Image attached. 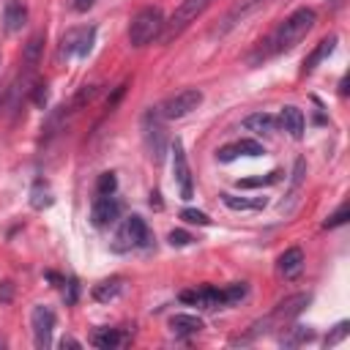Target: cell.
<instances>
[{"mask_svg":"<svg viewBox=\"0 0 350 350\" xmlns=\"http://www.w3.org/2000/svg\"><path fill=\"white\" fill-rule=\"evenodd\" d=\"M314 22H317V14H314V8H295L276 30H273V36L265 41L268 44V49L262 52V57L265 55H276V52H287V49H293L312 27H314Z\"/></svg>","mask_w":350,"mask_h":350,"instance_id":"cell-1","label":"cell"},{"mask_svg":"<svg viewBox=\"0 0 350 350\" xmlns=\"http://www.w3.org/2000/svg\"><path fill=\"white\" fill-rule=\"evenodd\" d=\"M161 27H164L161 8L148 5V8H142V11L134 14V19L129 25V44L131 46H145V44H150L153 38L161 36Z\"/></svg>","mask_w":350,"mask_h":350,"instance_id":"cell-2","label":"cell"},{"mask_svg":"<svg viewBox=\"0 0 350 350\" xmlns=\"http://www.w3.org/2000/svg\"><path fill=\"white\" fill-rule=\"evenodd\" d=\"M211 3H213V0H180V5L172 11V16L164 19V27H161L159 41L167 44V41L178 38L191 22H197V16H202V11H205Z\"/></svg>","mask_w":350,"mask_h":350,"instance_id":"cell-3","label":"cell"},{"mask_svg":"<svg viewBox=\"0 0 350 350\" xmlns=\"http://www.w3.org/2000/svg\"><path fill=\"white\" fill-rule=\"evenodd\" d=\"M142 137H145V148H148L150 159L159 164V161L164 159L167 142H170L167 129H164V118H161L159 109H148V112L142 115Z\"/></svg>","mask_w":350,"mask_h":350,"instance_id":"cell-4","label":"cell"},{"mask_svg":"<svg viewBox=\"0 0 350 350\" xmlns=\"http://www.w3.org/2000/svg\"><path fill=\"white\" fill-rule=\"evenodd\" d=\"M200 104H202V90L200 88H183L175 96H170L159 107V112L164 120H178V118H186L189 112H194Z\"/></svg>","mask_w":350,"mask_h":350,"instance_id":"cell-5","label":"cell"},{"mask_svg":"<svg viewBox=\"0 0 350 350\" xmlns=\"http://www.w3.org/2000/svg\"><path fill=\"white\" fill-rule=\"evenodd\" d=\"M148 243H150V230H148L145 219L142 216H129L123 221V227L118 230L112 249L126 252V249H137V246H148Z\"/></svg>","mask_w":350,"mask_h":350,"instance_id":"cell-6","label":"cell"},{"mask_svg":"<svg viewBox=\"0 0 350 350\" xmlns=\"http://www.w3.org/2000/svg\"><path fill=\"white\" fill-rule=\"evenodd\" d=\"M172 175H175V183L180 189V197L183 200H191L194 194V186H191V170H189V161H186V150H183V142L175 137L172 142Z\"/></svg>","mask_w":350,"mask_h":350,"instance_id":"cell-7","label":"cell"},{"mask_svg":"<svg viewBox=\"0 0 350 350\" xmlns=\"http://www.w3.org/2000/svg\"><path fill=\"white\" fill-rule=\"evenodd\" d=\"M96 27H71L60 41V55H79L85 57L93 49Z\"/></svg>","mask_w":350,"mask_h":350,"instance_id":"cell-8","label":"cell"},{"mask_svg":"<svg viewBox=\"0 0 350 350\" xmlns=\"http://www.w3.org/2000/svg\"><path fill=\"white\" fill-rule=\"evenodd\" d=\"M30 325H33V336L38 347H49L52 331H55V312L44 304H36L30 312Z\"/></svg>","mask_w":350,"mask_h":350,"instance_id":"cell-9","label":"cell"},{"mask_svg":"<svg viewBox=\"0 0 350 350\" xmlns=\"http://www.w3.org/2000/svg\"><path fill=\"white\" fill-rule=\"evenodd\" d=\"M180 301L183 304H191V306H200V309H216V306H224V290L221 287L202 284L197 290H183L180 293Z\"/></svg>","mask_w":350,"mask_h":350,"instance_id":"cell-10","label":"cell"},{"mask_svg":"<svg viewBox=\"0 0 350 350\" xmlns=\"http://www.w3.org/2000/svg\"><path fill=\"white\" fill-rule=\"evenodd\" d=\"M312 301V295L309 293H298V295H290V298H284V301H279L276 304V309L273 312H268V317H271V323H273V328L276 325H284L287 320H293V317H298L304 309H306V304Z\"/></svg>","mask_w":350,"mask_h":350,"instance_id":"cell-11","label":"cell"},{"mask_svg":"<svg viewBox=\"0 0 350 350\" xmlns=\"http://www.w3.org/2000/svg\"><path fill=\"white\" fill-rule=\"evenodd\" d=\"M120 216V202L112 194H98L93 208H90V219L96 227H109L115 219Z\"/></svg>","mask_w":350,"mask_h":350,"instance_id":"cell-12","label":"cell"},{"mask_svg":"<svg viewBox=\"0 0 350 350\" xmlns=\"http://www.w3.org/2000/svg\"><path fill=\"white\" fill-rule=\"evenodd\" d=\"M260 5H265V0H241V3H235L227 14H224V19H221V25H219V36H224L227 30H232L238 22H243L249 14H254Z\"/></svg>","mask_w":350,"mask_h":350,"instance_id":"cell-13","label":"cell"},{"mask_svg":"<svg viewBox=\"0 0 350 350\" xmlns=\"http://www.w3.org/2000/svg\"><path fill=\"white\" fill-rule=\"evenodd\" d=\"M126 342H129V334L120 328H96L90 336V345L101 347V350H112V347H120Z\"/></svg>","mask_w":350,"mask_h":350,"instance_id":"cell-14","label":"cell"},{"mask_svg":"<svg viewBox=\"0 0 350 350\" xmlns=\"http://www.w3.org/2000/svg\"><path fill=\"white\" fill-rule=\"evenodd\" d=\"M25 22H27V8L19 0H8L5 8H3V27H5V33L22 30Z\"/></svg>","mask_w":350,"mask_h":350,"instance_id":"cell-15","label":"cell"},{"mask_svg":"<svg viewBox=\"0 0 350 350\" xmlns=\"http://www.w3.org/2000/svg\"><path fill=\"white\" fill-rule=\"evenodd\" d=\"M279 120H282L284 131H290V137H293V139H301V137H304V126H306V118H304V112H301L298 107H293V104L282 107V115H279Z\"/></svg>","mask_w":350,"mask_h":350,"instance_id":"cell-16","label":"cell"},{"mask_svg":"<svg viewBox=\"0 0 350 350\" xmlns=\"http://www.w3.org/2000/svg\"><path fill=\"white\" fill-rule=\"evenodd\" d=\"M44 41H46L44 30H38V33H33V36L27 38V44H25V49H22V63H25V71H33V68L38 66L41 52H44Z\"/></svg>","mask_w":350,"mask_h":350,"instance_id":"cell-17","label":"cell"},{"mask_svg":"<svg viewBox=\"0 0 350 350\" xmlns=\"http://www.w3.org/2000/svg\"><path fill=\"white\" fill-rule=\"evenodd\" d=\"M301 268H304V252H301L298 246L284 249V254L279 257V273H282L284 279H295V276L301 273Z\"/></svg>","mask_w":350,"mask_h":350,"instance_id":"cell-18","label":"cell"},{"mask_svg":"<svg viewBox=\"0 0 350 350\" xmlns=\"http://www.w3.org/2000/svg\"><path fill=\"white\" fill-rule=\"evenodd\" d=\"M170 328L178 336H191V334H200L205 328V323L197 314H172L170 317Z\"/></svg>","mask_w":350,"mask_h":350,"instance_id":"cell-19","label":"cell"},{"mask_svg":"<svg viewBox=\"0 0 350 350\" xmlns=\"http://www.w3.org/2000/svg\"><path fill=\"white\" fill-rule=\"evenodd\" d=\"M334 46H336V36H328V38H323L314 49H312V55L304 60V74H309V71H314L331 52H334Z\"/></svg>","mask_w":350,"mask_h":350,"instance_id":"cell-20","label":"cell"},{"mask_svg":"<svg viewBox=\"0 0 350 350\" xmlns=\"http://www.w3.org/2000/svg\"><path fill=\"white\" fill-rule=\"evenodd\" d=\"M120 293H123V276H109V279H104V282H98L93 287V298L101 301V304L115 301Z\"/></svg>","mask_w":350,"mask_h":350,"instance_id":"cell-21","label":"cell"},{"mask_svg":"<svg viewBox=\"0 0 350 350\" xmlns=\"http://www.w3.org/2000/svg\"><path fill=\"white\" fill-rule=\"evenodd\" d=\"M243 126L254 134H271V131H276V118L268 115V112H254L243 120Z\"/></svg>","mask_w":350,"mask_h":350,"instance_id":"cell-22","label":"cell"},{"mask_svg":"<svg viewBox=\"0 0 350 350\" xmlns=\"http://www.w3.org/2000/svg\"><path fill=\"white\" fill-rule=\"evenodd\" d=\"M314 336V331L309 328V325H293V328H287V334H282V345L284 347H298V345H304V342H309Z\"/></svg>","mask_w":350,"mask_h":350,"instance_id":"cell-23","label":"cell"},{"mask_svg":"<svg viewBox=\"0 0 350 350\" xmlns=\"http://www.w3.org/2000/svg\"><path fill=\"white\" fill-rule=\"evenodd\" d=\"M52 202H55V194H52V189H49L46 183H36V186L30 189V205H33L36 211L49 208Z\"/></svg>","mask_w":350,"mask_h":350,"instance_id":"cell-24","label":"cell"},{"mask_svg":"<svg viewBox=\"0 0 350 350\" xmlns=\"http://www.w3.org/2000/svg\"><path fill=\"white\" fill-rule=\"evenodd\" d=\"M282 170H273V172H268V175H260V178H243V180H238L235 186L238 189H257V186H271V183H279L282 180Z\"/></svg>","mask_w":350,"mask_h":350,"instance_id":"cell-25","label":"cell"},{"mask_svg":"<svg viewBox=\"0 0 350 350\" xmlns=\"http://www.w3.org/2000/svg\"><path fill=\"white\" fill-rule=\"evenodd\" d=\"M221 202L232 211H243V208H262L265 205V197L260 200H246V197H235V194H221Z\"/></svg>","mask_w":350,"mask_h":350,"instance_id":"cell-26","label":"cell"},{"mask_svg":"<svg viewBox=\"0 0 350 350\" xmlns=\"http://www.w3.org/2000/svg\"><path fill=\"white\" fill-rule=\"evenodd\" d=\"M96 93H98V85H85V88H79V93L71 98V112H77V109H82L85 104H90V101L96 98Z\"/></svg>","mask_w":350,"mask_h":350,"instance_id":"cell-27","label":"cell"},{"mask_svg":"<svg viewBox=\"0 0 350 350\" xmlns=\"http://www.w3.org/2000/svg\"><path fill=\"white\" fill-rule=\"evenodd\" d=\"M115 189H118L115 172H101L96 180V194H115Z\"/></svg>","mask_w":350,"mask_h":350,"instance_id":"cell-28","label":"cell"},{"mask_svg":"<svg viewBox=\"0 0 350 350\" xmlns=\"http://www.w3.org/2000/svg\"><path fill=\"white\" fill-rule=\"evenodd\" d=\"M180 219L189 221V224H200V227H208L211 224V216L202 213V211H197V208H183L180 211Z\"/></svg>","mask_w":350,"mask_h":350,"instance_id":"cell-29","label":"cell"},{"mask_svg":"<svg viewBox=\"0 0 350 350\" xmlns=\"http://www.w3.org/2000/svg\"><path fill=\"white\" fill-rule=\"evenodd\" d=\"M221 290H224V306H230V304H238V301L246 295V284H243V282L227 284V287H221Z\"/></svg>","mask_w":350,"mask_h":350,"instance_id":"cell-30","label":"cell"},{"mask_svg":"<svg viewBox=\"0 0 350 350\" xmlns=\"http://www.w3.org/2000/svg\"><path fill=\"white\" fill-rule=\"evenodd\" d=\"M235 148H238V156H262L265 153L257 139H238Z\"/></svg>","mask_w":350,"mask_h":350,"instance_id":"cell-31","label":"cell"},{"mask_svg":"<svg viewBox=\"0 0 350 350\" xmlns=\"http://www.w3.org/2000/svg\"><path fill=\"white\" fill-rule=\"evenodd\" d=\"M347 213H350V211H347V202H345V205H339V208H336V211L323 221V227H325V230H331V227L345 224V221H347Z\"/></svg>","mask_w":350,"mask_h":350,"instance_id":"cell-32","label":"cell"},{"mask_svg":"<svg viewBox=\"0 0 350 350\" xmlns=\"http://www.w3.org/2000/svg\"><path fill=\"white\" fill-rule=\"evenodd\" d=\"M347 334H350V323H347V320H342V323H339V325L325 336V347H334V345H336V342H342Z\"/></svg>","mask_w":350,"mask_h":350,"instance_id":"cell-33","label":"cell"},{"mask_svg":"<svg viewBox=\"0 0 350 350\" xmlns=\"http://www.w3.org/2000/svg\"><path fill=\"white\" fill-rule=\"evenodd\" d=\"M167 241H170L172 246H189V243H191L194 238H191V235H189L186 230H172V232L167 235Z\"/></svg>","mask_w":350,"mask_h":350,"instance_id":"cell-34","label":"cell"},{"mask_svg":"<svg viewBox=\"0 0 350 350\" xmlns=\"http://www.w3.org/2000/svg\"><path fill=\"white\" fill-rule=\"evenodd\" d=\"M46 96H49L46 85H44V82H36V88H33V96H30V98H33V104H36V107H44V104H46Z\"/></svg>","mask_w":350,"mask_h":350,"instance_id":"cell-35","label":"cell"},{"mask_svg":"<svg viewBox=\"0 0 350 350\" xmlns=\"http://www.w3.org/2000/svg\"><path fill=\"white\" fill-rule=\"evenodd\" d=\"M304 175H306V161H304V159H298V161H295V170H293V191H298V186H301Z\"/></svg>","mask_w":350,"mask_h":350,"instance_id":"cell-36","label":"cell"},{"mask_svg":"<svg viewBox=\"0 0 350 350\" xmlns=\"http://www.w3.org/2000/svg\"><path fill=\"white\" fill-rule=\"evenodd\" d=\"M216 159L227 164V161L238 159V148H235V145H224V148H219V150H216Z\"/></svg>","mask_w":350,"mask_h":350,"instance_id":"cell-37","label":"cell"},{"mask_svg":"<svg viewBox=\"0 0 350 350\" xmlns=\"http://www.w3.org/2000/svg\"><path fill=\"white\" fill-rule=\"evenodd\" d=\"M11 298H14V284L5 279V282H0V301H3V304H8Z\"/></svg>","mask_w":350,"mask_h":350,"instance_id":"cell-38","label":"cell"},{"mask_svg":"<svg viewBox=\"0 0 350 350\" xmlns=\"http://www.w3.org/2000/svg\"><path fill=\"white\" fill-rule=\"evenodd\" d=\"M123 93H126V82H123V85H118V88H115V93L107 98V109H112V107L120 101V96H123Z\"/></svg>","mask_w":350,"mask_h":350,"instance_id":"cell-39","label":"cell"},{"mask_svg":"<svg viewBox=\"0 0 350 350\" xmlns=\"http://www.w3.org/2000/svg\"><path fill=\"white\" fill-rule=\"evenodd\" d=\"M96 5V0H71V8L77 11V14H85L88 8H93Z\"/></svg>","mask_w":350,"mask_h":350,"instance_id":"cell-40","label":"cell"},{"mask_svg":"<svg viewBox=\"0 0 350 350\" xmlns=\"http://www.w3.org/2000/svg\"><path fill=\"white\" fill-rule=\"evenodd\" d=\"M77 290H79V284H77V279H68V304H74L77 301Z\"/></svg>","mask_w":350,"mask_h":350,"instance_id":"cell-41","label":"cell"},{"mask_svg":"<svg viewBox=\"0 0 350 350\" xmlns=\"http://www.w3.org/2000/svg\"><path fill=\"white\" fill-rule=\"evenodd\" d=\"M60 347H79V342L71 339V336H63V339H60Z\"/></svg>","mask_w":350,"mask_h":350,"instance_id":"cell-42","label":"cell"},{"mask_svg":"<svg viewBox=\"0 0 350 350\" xmlns=\"http://www.w3.org/2000/svg\"><path fill=\"white\" fill-rule=\"evenodd\" d=\"M150 205H156V208H161V200H159V191H150Z\"/></svg>","mask_w":350,"mask_h":350,"instance_id":"cell-43","label":"cell"},{"mask_svg":"<svg viewBox=\"0 0 350 350\" xmlns=\"http://www.w3.org/2000/svg\"><path fill=\"white\" fill-rule=\"evenodd\" d=\"M339 93L347 96V77H342V82H339Z\"/></svg>","mask_w":350,"mask_h":350,"instance_id":"cell-44","label":"cell"}]
</instances>
